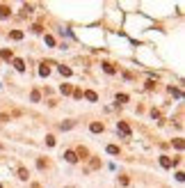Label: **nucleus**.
<instances>
[{
	"mask_svg": "<svg viewBox=\"0 0 185 188\" xmlns=\"http://www.w3.org/2000/svg\"><path fill=\"white\" fill-rule=\"evenodd\" d=\"M76 156H80V158H87V156H89V151L85 149V147H78V151H76Z\"/></svg>",
	"mask_w": 185,
	"mask_h": 188,
	"instance_id": "f8f14e48",
	"label": "nucleus"
},
{
	"mask_svg": "<svg viewBox=\"0 0 185 188\" xmlns=\"http://www.w3.org/2000/svg\"><path fill=\"white\" fill-rule=\"evenodd\" d=\"M174 147H176V149H183V138H176L174 140Z\"/></svg>",
	"mask_w": 185,
	"mask_h": 188,
	"instance_id": "412c9836",
	"label": "nucleus"
},
{
	"mask_svg": "<svg viewBox=\"0 0 185 188\" xmlns=\"http://www.w3.org/2000/svg\"><path fill=\"white\" fill-rule=\"evenodd\" d=\"M32 32H37V34H39V32H44V28L37 23V25H32Z\"/></svg>",
	"mask_w": 185,
	"mask_h": 188,
	"instance_id": "a878e982",
	"label": "nucleus"
},
{
	"mask_svg": "<svg viewBox=\"0 0 185 188\" xmlns=\"http://www.w3.org/2000/svg\"><path fill=\"white\" fill-rule=\"evenodd\" d=\"M82 96L87 99V101H98V94H96V92H85Z\"/></svg>",
	"mask_w": 185,
	"mask_h": 188,
	"instance_id": "9d476101",
	"label": "nucleus"
},
{
	"mask_svg": "<svg viewBox=\"0 0 185 188\" xmlns=\"http://www.w3.org/2000/svg\"><path fill=\"white\" fill-rule=\"evenodd\" d=\"M71 94H73V96H76V99H82V90H73Z\"/></svg>",
	"mask_w": 185,
	"mask_h": 188,
	"instance_id": "bb28decb",
	"label": "nucleus"
},
{
	"mask_svg": "<svg viewBox=\"0 0 185 188\" xmlns=\"http://www.w3.org/2000/svg\"><path fill=\"white\" fill-rule=\"evenodd\" d=\"M48 74H50V69H48V64L44 62V64H41V69H39V76H48Z\"/></svg>",
	"mask_w": 185,
	"mask_h": 188,
	"instance_id": "ddd939ff",
	"label": "nucleus"
},
{
	"mask_svg": "<svg viewBox=\"0 0 185 188\" xmlns=\"http://www.w3.org/2000/svg\"><path fill=\"white\" fill-rule=\"evenodd\" d=\"M101 67H103V71H105V74H114V71H117V69H114V67H112L110 62H103Z\"/></svg>",
	"mask_w": 185,
	"mask_h": 188,
	"instance_id": "0eeeda50",
	"label": "nucleus"
},
{
	"mask_svg": "<svg viewBox=\"0 0 185 188\" xmlns=\"http://www.w3.org/2000/svg\"><path fill=\"white\" fill-rule=\"evenodd\" d=\"M30 99H32V101H34V103H37V101H39V99H41V94H39L37 90H34V92L30 94Z\"/></svg>",
	"mask_w": 185,
	"mask_h": 188,
	"instance_id": "6ab92c4d",
	"label": "nucleus"
},
{
	"mask_svg": "<svg viewBox=\"0 0 185 188\" xmlns=\"http://www.w3.org/2000/svg\"><path fill=\"white\" fill-rule=\"evenodd\" d=\"M60 92L66 96V94H71V92H73V87H71V85H62V87H60Z\"/></svg>",
	"mask_w": 185,
	"mask_h": 188,
	"instance_id": "4468645a",
	"label": "nucleus"
},
{
	"mask_svg": "<svg viewBox=\"0 0 185 188\" xmlns=\"http://www.w3.org/2000/svg\"><path fill=\"white\" fill-rule=\"evenodd\" d=\"M89 128H91V133H103V128H105V126H103L101 122H91Z\"/></svg>",
	"mask_w": 185,
	"mask_h": 188,
	"instance_id": "7ed1b4c3",
	"label": "nucleus"
},
{
	"mask_svg": "<svg viewBox=\"0 0 185 188\" xmlns=\"http://www.w3.org/2000/svg\"><path fill=\"white\" fill-rule=\"evenodd\" d=\"M178 161H181V158H174V161H171L169 156H160V165H162V168H174Z\"/></svg>",
	"mask_w": 185,
	"mask_h": 188,
	"instance_id": "f257e3e1",
	"label": "nucleus"
},
{
	"mask_svg": "<svg viewBox=\"0 0 185 188\" xmlns=\"http://www.w3.org/2000/svg\"><path fill=\"white\" fill-rule=\"evenodd\" d=\"M27 177H30V172H27V168H19V179H23V181H27Z\"/></svg>",
	"mask_w": 185,
	"mask_h": 188,
	"instance_id": "39448f33",
	"label": "nucleus"
},
{
	"mask_svg": "<svg viewBox=\"0 0 185 188\" xmlns=\"http://www.w3.org/2000/svg\"><path fill=\"white\" fill-rule=\"evenodd\" d=\"M71 126H73V122H62V124H60V128H62V131H69Z\"/></svg>",
	"mask_w": 185,
	"mask_h": 188,
	"instance_id": "f3484780",
	"label": "nucleus"
},
{
	"mask_svg": "<svg viewBox=\"0 0 185 188\" xmlns=\"http://www.w3.org/2000/svg\"><path fill=\"white\" fill-rule=\"evenodd\" d=\"M9 14H11V9L7 5H0V19H9Z\"/></svg>",
	"mask_w": 185,
	"mask_h": 188,
	"instance_id": "20e7f679",
	"label": "nucleus"
},
{
	"mask_svg": "<svg viewBox=\"0 0 185 188\" xmlns=\"http://www.w3.org/2000/svg\"><path fill=\"white\" fill-rule=\"evenodd\" d=\"M169 94H171V96H181V90H176V87H169Z\"/></svg>",
	"mask_w": 185,
	"mask_h": 188,
	"instance_id": "4be33fe9",
	"label": "nucleus"
},
{
	"mask_svg": "<svg viewBox=\"0 0 185 188\" xmlns=\"http://www.w3.org/2000/svg\"><path fill=\"white\" fill-rule=\"evenodd\" d=\"M0 57H2V60H11V57H14V53H11L9 48H2V53H0Z\"/></svg>",
	"mask_w": 185,
	"mask_h": 188,
	"instance_id": "6e6552de",
	"label": "nucleus"
},
{
	"mask_svg": "<svg viewBox=\"0 0 185 188\" xmlns=\"http://www.w3.org/2000/svg\"><path fill=\"white\" fill-rule=\"evenodd\" d=\"M128 101V96H126V94H117V103L121 105V103H126Z\"/></svg>",
	"mask_w": 185,
	"mask_h": 188,
	"instance_id": "dca6fc26",
	"label": "nucleus"
},
{
	"mask_svg": "<svg viewBox=\"0 0 185 188\" xmlns=\"http://www.w3.org/2000/svg\"><path fill=\"white\" fill-rule=\"evenodd\" d=\"M46 44H48V46H55V39L50 37V34H46Z\"/></svg>",
	"mask_w": 185,
	"mask_h": 188,
	"instance_id": "393cba45",
	"label": "nucleus"
},
{
	"mask_svg": "<svg viewBox=\"0 0 185 188\" xmlns=\"http://www.w3.org/2000/svg\"><path fill=\"white\" fill-rule=\"evenodd\" d=\"M14 67H16V71H25V62L23 60H14Z\"/></svg>",
	"mask_w": 185,
	"mask_h": 188,
	"instance_id": "9b49d317",
	"label": "nucleus"
},
{
	"mask_svg": "<svg viewBox=\"0 0 185 188\" xmlns=\"http://www.w3.org/2000/svg\"><path fill=\"white\" fill-rule=\"evenodd\" d=\"M89 168H91V170H96V168H101V161H98V158H94V161L89 163Z\"/></svg>",
	"mask_w": 185,
	"mask_h": 188,
	"instance_id": "aec40b11",
	"label": "nucleus"
},
{
	"mask_svg": "<svg viewBox=\"0 0 185 188\" xmlns=\"http://www.w3.org/2000/svg\"><path fill=\"white\" fill-rule=\"evenodd\" d=\"M117 131H119L124 138H130V126L126 124V122H119V124H117Z\"/></svg>",
	"mask_w": 185,
	"mask_h": 188,
	"instance_id": "f03ea898",
	"label": "nucleus"
},
{
	"mask_svg": "<svg viewBox=\"0 0 185 188\" xmlns=\"http://www.w3.org/2000/svg\"><path fill=\"white\" fill-rule=\"evenodd\" d=\"M107 154L117 156V154H119V147H117V145H110V147H107Z\"/></svg>",
	"mask_w": 185,
	"mask_h": 188,
	"instance_id": "2eb2a0df",
	"label": "nucleus"
},
{
	"mask_svg": "<svg viewBox=\"0 0 185 188\" xmlns=\"http://www.w3.org/2000/svg\"><path fill=\"white\" fill-rule=\"evenodd\" d=\"M64 158H66L69 163H76V161H78V156H76V151H66V154H64Z\"/></svg>",
	"mask_w": 185,
	"mask_h": 188,
	"instance_id": "1a4fd4ad",
	"label": "nucleus"
},
{
	"mask_svg": "<svg viewBox=\"0 0 185 188\" xmlns=\"http://www.w3.org/2000/svg\"><path fill=\"white\" fill-rule=\"evenodd\" d=\"M46 145L53 147V145H55V138H53V136H46Z\"/></svg>",
	"mask_w": 185,
	"mask_h": 188,
	"instance_id": "5701e85b",
	"label": "nucleus"
},
{
	"mask_svg": "<svg viewBox=\"0 0 185 188\" xmlns=\"http://www.w3.org/2000/svg\"><path fill=\"white\" fill-rule=\"evenodd\" d=\"M60 74H62V76H71V69H69V67H64V64H62V67H60Z\"/></svg>",
	"mask_w": 185,
	"mask_h": 188,
	"instance_id": "a211bd4d",
	"label": "nucleus"
},
{
	"mask_svg": "<svg viewBox=\"0 0 185 188\" xmlns=\"http://www.w3.org/2000/svg\"><path fill=\"white\" fill-rule=\"evenodd\" d=\"M0 188H2V184H0Z\"/></svg>",
	"mask_w": 185,
	"mask_h": 188,
	"instance_id": "cd10ccee",
	"label": "nucleus"
},
{
	"mask_svg": "<svg viewBox=\"0 0 185 188\" xmlns=\"http://www.w3.org/2000/svg\"><path fill=\"white\" fill-rule=\"evenodd\" d=\"M37 168L39 170H46V161H44V158H39V161H37Z\"/></svg>",
	"mask_w": 185,
	"mask_h": 188,
	"instance_id": "b1692460",
	"label": "nucleus"
},
{
	"mask_svg": "<svg viewBox=\"0 0 185 188\" xmlns=\"http://www.w3.org/2000/svg\"><path fill=\"white\" fill-rule=\"evenodd\" d=\"M9 37L14 39V42H21V39H23V32H21V30H11V32H9Z\"/></svg>",
	"mask_w": 185,
	"mask_h": 188,
	"instance_id": "423d86ee",
	"label": "nucleus"
}]
</instances>
